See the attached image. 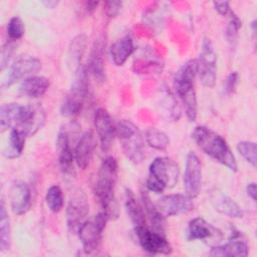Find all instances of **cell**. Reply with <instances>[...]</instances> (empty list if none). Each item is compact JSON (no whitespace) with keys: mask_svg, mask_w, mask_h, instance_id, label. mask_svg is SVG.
<instances>
[{"mask_svg":"<svg viewBox=\"0 0 257 257\" xmlns=\"http://www.w3.org/2000/svg\"><path fill=\"white\" fill-rule=\"evenodd\" d=\"M192 138L207 156L230 171L237 172L235 156L222 136L205 125H198L193 130Z\"/></svg>","mask_w":257,"mask_h":257,"instance_id":"cell-1","label":"cell"},{"mask_svg":"<svg viewBox=\"0 0 257 257\" xmlns=\"http://www.w3.org/2000/svg\"><path fill=\"white\" fill-rule=\"evenodd\" d=\"M117 168V162L113 157L104 158L99 167L94 186V194L102 211L107 214L109 219L117 217V206L114 197Z\"/></svg>","mask_w":257,"mask_h":257,"instance_id":"cell-2","label":"cell"},{"mask_svg":"<svg viewBox=\"0 0 257 257\" xmlns=\"http://www.w3.org/2000/svg\"><path fill=\"white\" fill-rule=\"evenodd\" d=\"M197 75V59L185 62L174 77V87L181 99L186 115L190 121H195L198 114V101L195 90V77Z\"/></svg>","mask_w":257,"mask_h":257,"instance_id":"cell-3","label":"cell"},{"mask_svg":"<svg viewBox=\"0 0 257 257\" xmlns=\"http://www.w3.org/2000/svg\"><path fill=\"white\" fill-rule=\"evenodd\" d=\"M180 170L177 163L168 157L156 158L149 168L147 188L154 193H163L178 183Z\"/></svg>","mask_w":257,"mask_h":257,"instance_id":"cell-4","label":"cell"},{"mask_svg":"<svg viewBox=\"0 0 257 257\" xmlns=\"http://www.w3.org/2000/svg\"><path fill=\"white\" fill-rule=\"evenodd\" d=\"M115 136L126 158L134 164H141L146 153L144 139L139 127L131 120L121 119L115 124Z\"/></svg>","mask_w":257,"mask_h":257,"instance_id":"cell-5","label":"cell"},{"mask_svg":"<svg viewBox=\"0 0 257 257\" xmlns=\"http://www.w3.org/2000/svg\"><path fill=\"white\" fill-rule=\"evenodd\" d=\"M109 217L103 211L99 212L92 219L84 221L79 227L77 233L84 253L91 254L95 252L101 242L102 232Z\"/></svg>","mask_w":257,"mask_h":257,"instance_id":"cell-6","label":"cell"},{"mask_svg":"<svg viewBox=\"0 0 257 257\" xmlns=\"http://www.w3.org/2000/svg\"><path fill=\"white\" fill-rule=\"evenodd\" d=\"M197 74L201 83L209 88L215 86L217 78V55L209 38H204L197 59Z\"/></svg>","mask_w":257,"mask_h":257,"instance_id":"cell-7","label":"cell"},{"mask_svg":"<svg viewBox=\"0 0 257 257\" xmlns=\"http://www.w3.org/2000/svg\"><path fill=\"white\" fill-rule=\"evenodd\" d=\"M88 212L89 204L85 193L80 189L74 190L69 197L66 208V224L68 230L72 233H77Z\"/></svg>","mask_w":257,"mask_h":257,"instance_id":"cell-8","label":"cell"},{"mask_svg":"<svg viewBox=\"0 0 257 257\" xmlns=\"http://www.w3.org/2000/svg\"><path fill=\"white\" fill-rule=\"evenodd\" d=\"M138 242L142 249L153 255L171 254L173 248L163 233L149 229L147 226L135 228Z\"/></svg>","mask_w":257,"mask_h":257,"instance_id":"cell-9","label":"cell"},{"mask_svg":"<svg viewBox=\"0 0 257 257\" xmlns=\"http://www.w3.org/2000/svg\"><path fill=\"white\" fill-rule=\"evenodd\" d=\"M41 68V62L38 58L31 55H21L11 64L6 76L2 81V88H7L22 78L31 76Z\"/></svg>","mask_w":257,"mask_h":257,"instance_id":"cell-10","label":"cell"},{"mask_svg":"<svg viewBox=\"0 0 257 257\" xmlns=\"http://www.w3.org/2000/svg\"><path fill=\"white\" fill-rule=\"evenodd\" d=\"M46 114L39 103L22 105L21 113L16 127L20 128L27 137L34 136L45 123Z\"/></svg>","mask_w":257,"mask_h":257,"instance_id":"cell-11","label":"cell"},{"mask_svg":"<svg viewBox=\"0 0 257 257\" xmlns=\"http://www.w3.org/2000/svg\"><path fill=\"white\" fill-rule=\"evenodd\" d=\"M202 187V165L198 156L190 152L186 158L184 172V189L191 199L196 198Z\"/></svg>","mask_w":257,"mask_h":257,"instance_id":"cell-12","label":"cell"},{"mask_svg":"<svg viewBox=\"0 0 257 257\" xmlns=\"http://www.w3.org/2000/svg\"><path fill=\"white\" fill-rule=\"evenodd\" d=\"M156 207L163 217H172L189 213L194 205L192 199L187 195L169 194L161 197L156 203Z\"/></svg>","mask_w":257,"mask_h":257,"instance_id":"cell-13","label":"cell"},{"mask_svg":"<svg viewBox=\"0 0 257 257\" xmlns=\"http://www.w3.org/2000/svg\"><path fill=\"white\" fill-rule=\"evenodd\" d=\"M93 121L101 150L103 152H107L110 149L115 137V124L113 123L108 111L102 107H99L94 111Z\"/></svg>","mask_w":257,"mask_h":257,"instance_id":"cell-14","label":"cell"},{"mask_svg":"<svg viewBox=\"0 0 257 257\" xmlns=\"http://www.w3.org/2000/svg\"><path fill=\"white\" fill-rule=\"evenodd\" d=\"M187 239L190 241L212 240L219 242L222 239V232L202 217H197L188 224Z\"/></svg>","mask_w":257,"mask_h":257,"instance_id":"cell-15","label":"cell"},{"mask_svg":"<svg viewBox=\"0 0 257 257\" xmlns=\"http://www.w3.org/2000/svg\"><path fill=\"white\" fill-rule=\"evenodd\" d=\"M9 201L11 210L15 215L25 214L31 207L30 187L25 182H15L9 191Z\"/></svg>","mask_w":257,"mask_h":257,"instance_id":"cell-16","label":"cell"},{"mask_svg":"<svg viewBox=\"0 0 257 257\" xmlns=\"http://www.w3.org/2000/svg\"><path fill=\"white\" fill-rule=\"evenodd\" d=\"M56 153L58 159V165L63 175L71 176L74 174L73 160L74 153L71 150L68 133L65 128H61L58 132L56 139Z\"/></svg>","mask_w":257,"mask_h":257,"instance_id":"cell-17","label":"cell"},{"mask_svg":"<svg viewBox=\"0 0 257 257\" xmlns=\"http://www.w3.org/2000/svg\"><path fill=\"white\" fill-rule=\"evenodd\" d=\"M104 56H105V41L102 37L97 38L91 48L88 71L94 76L97 81H105V69H104Z\"/></svg>","mask_w":257,"mask_h":257,"instance_id":"cell-18","label":"cell"},{"mask_svg":"<svg viewBox=\"0 0 257 257\" xmlns=\"http://www.w3.org/2000/svg\"><path fill=\"white\" fill-rule=\"evenodd\" d=\"M94 147L95 141L93 134L90 131L83 133L74 150V161L79 169L85 170L89 166L93 157Z\"/></svg>","mask_w":257,"mask_h":257,"instance_id":"cell-19","label":"cell"},{"mask_svg":"<svg viewBox=\"0 0 257 257\" xmlns=\"http://www.w3.org/2000/svg\"><path fill=\"white\" fill-rule=\"evenodd\" d=\"M210 201L215 210L224 216L235 219L243 217L240 206L232 198L218 190L211 192Z\"/></svg>","mask_w":257,"mask_h":257,"instance_id":"cell-20","label":"cell"},{"mask_svg":"<svg viewBox=\"0 0 257 257\" xmlns=\"http://www.w3.org/2000/svg\"><path fill=\"white\" fill-rule=\"evenodd\" d=\"M249 253L248 245L245 241L238 238V236L232 237L227 243L223 245L213 246L210 255L212 256H228V257H245Z\"/></svg>","mask_w":257,"mask_h":257,"instance_id":"cell-21","label":"cell"},{"mask_svg":"<svg viewBox=\"0 0 257 257\" xmlns=\"http://www.w3.org/2000/svg\"><path fill=\"white\" fill-rule=\"evenodd\" d=\"M50 85L49 79L44 76L31 75L22 80L19 86V93L31 98L42 96Z\"/></svg>","mask_w":257,"mask_h":257,"instance_id":"cell-22","label":"cell"},{"mask_svg":"<svg viewBox=\"0 0 257 257\" xmlns=\"http://www.w3.org/2000/svg\"><path fill=\"white\" fill-rule=\"evenodd\" d=\"M134 51V40L130 35H124L117 39L111 44L109 49L111 60L116 66L123 65Z\"/></svg>","mask_w":257,"mask_h":257,"instance_id":"cell-23","label":"cell"},{"mask_svg":"<svg viewBox=\"0 0 257 257\" xmlns=\"http://www.w3.org/2000/svg\"><path fill=\"white\" fill-rule=\"evenodd\" d=\"M124 207L126 214L134 224L135 228L146 226L145 210L138 202L135 194L130 189H125L124 192Z\"/></svg>","mask_w":257,"mask_h":257,"instance_id":"cell-24","label":"cell"},{"mask_svg":"<svg viewBox=\"0 0 257 257\" xmlns=\"http://www.w3.org/2000/svg\"><path fill=\"white\" fill-rule=\"evenodd\" d=\"M26 138L27 136L20 128L13 126L9 133L8 143L3 150V156L10 160L18 158L23 152Z\"/></svg>","mask_w":257,"mask_h":257,"instance_id":"cell-25","label":"cell"},{"mask_svg":"<svg viewBox=\"0 0 257 257\" xmlns=\"http://www.w3.org/2000/svg\"><path fill=\"white\" fill-rule=\"evenodd\" d=\"M159 105L163 110V113L171 121H176L181 116L180 105L173 93L167 88L162 87L159 95Z\"/></svg>","mask_w":257,"mask_h":257,"instance_id":"cell-26","label":"cell"},{"mask_svg":"<svg viewBox=\"0 0 257 257\" xmlns=\"http://www.w3.org/2000/svg\"><path fill=\"white\" fill-rule=\"evenodd\" d=\"M22 105L18 103H4L0 107V132L8 131L13 124H17Z\"/></svg>","mask_w":257,"mask_h":257,"instance_id":"cell-27","label":"cell"},{"mask_svg":"<svg viewBox=\"0 0 257 257\" xmlns=\"http://www.w3.org/2000/svg\"><path fill=\"white\" fill-rule=\"evenodd\" d=\"M142 201H143V208L149 217L152 226L154 227V230L160 233L164 234L165 230V217L159 212V210L156 207V204H154L148 195L147 192L142 191Z\"/></svg>","mask_w":257,"mask_h":257,"instance_id":"cell-28","label":"cell"},{"mask_svg":"<svg viewBox=\"0 0 257 257\" xmlns=\"http://www.w3.org/2000/svg\"><path fill=\"white\" fill-rule=\"evenodd\" d=\"M86 46V36L85 34L76 35L70 42L68 49V65L73 68V71L80 66V61L84 53Z\"/></svg>","mask_w":257,"mask_h":257,"instance_id":"cell-29","label":"cell"},{"mask_svg":"<svg viewBox=\"0 0 257 257\" xmlns=\"http://www.w3.org/2000/svg\"><path fill=\"white\" fill-rule=\"evenodd\" d=\"M11 244V230L10 221L6 212L4 201H1L0 205V250L5 252L9 250Z\"/></svg>","mask_w":257,"mask_h":257,"instance_id":"cell-30","label":"cell"},{"mask_svg":"<svg viewBox=\"0 0 257 257\" xmlns=\"http://www.w3.org/2000/svg\"><path fill=\"white\" fill-rule=\"evenodd\" d=\"M145 140L151 148L158 151H165L170 144L168 136L163 131L156 127H150L146 131Z\"/></svg>","mask_w":257,"mask_h":257,"instance_id":"cell-31","label":"cell"},{"mask_svg":"<svg viewBox=\"0 0 257 257\" xmlns=\"http://www.w3.org/2000/svg\"><path fill=\"white\" fill-rule=\"evenodd\" d=\"M84 99L70 94L69 92L64 97L60 105V113L65 117H74L76 116L82 108Z\"/></svg>","mask_w":257,"mask_h":257,"instance_id":"cell-32","label":"cell"},{"mask_svg":"<svg viewBox=\"0 0 257 257\" xmlns=\"http://www.w3.org/2000/svg\"><path fill=\"white\" fill-rule=\"evenodd\" d=\"M45 202L48 209L53 213H58L61 211L64 201H63V194L59 186L53 185L49 187L46 191L45 195Z\"/></svg>","mask_w":257,"mask_h":257,"instance_id":"cell-33","label":"cell"},{"mask_svg":"<svg viewBox=\"0 0 257 257\" xmlns=\"http://www.w3.org/2000/svg\"><path fill=\"white\" fill-rule=\"evenodd\" d=\"M237 150L244 160L249 163L253 168L257 165V148L254 142L242 141L237 144Z\"/></svg>","mask_w":257,"mask_h":257,"instance_id":"cell-34","label":"cell"},{"mask_svg":"<svg viewBox=\"0 0 257 257\" xmlns=\"http://www.w3.org/2000/svg\"><path fill=\"white\" fill-rule=\"evenodd\" d=\"M229 17H230V20L225 29V37H226V40L228 41V43H230L232 46H234L237 42L238 31L241 28L242 23L235 13H233Z\"/></svg>","mask_w":257,"mask_h":257,"instance_id":"cell-35","label":"cell"},{"mask_svg":"<svg viewBox=\"0 0 257 257\" xmlns=\"http://www.w3.org/2000/svg\"><path fill=\"white\" fill-rule=\"evenodd\" d=\"M24 23L22 19L18 16H14L10 18L7 24V35L10 41H15L20 39L24 35Z\"/></svg>","mask_w":257,"mask_h":257,"instance_id":"cell-36","label":"cell"},{"mask_svg":"<svg viewBox=\"0 0 257 257\" xmlns=\"http://www.w3.org/2000/svg\"><path fill=\"white\" fill-rule=\"evenodd\" d=\"M14 49H15V44L13 43V41H9L3 45L1 50V60H0L1 70H4L5 67L8 65L14 53Z\"/></svg>","mask_w":257,"mask_h":257,"instance_id":"cell-37","label":"cell"},{"mask_svg":"<svg viewBox=\"0 0 257 257\" xmlns=\"http://www.w3.org/2000/svg\"><path fill=\"white\" fill-rule=\"evenodd\" d=\"M238 83H239V74L236 71L231 72L227 76L224 83V91L226 92V94H232L236 90Z\"/></svg>","mask_w":257,"mask_h":257,"instance_id":"cell-38","label":"cell"},{"mask_svg":"<svg viewBox=\"0 0 257 257\" xmlns=\"http://www.w3.org/2000/svg\"><path fill=\"white\" fill-rule=\"evenodd\" d=\"M122 7L121 1H107L104 3V13L107 17H115Z\"/></svg>","mask_w":257,"mask_h":257,"instance_id":"cell-39","label":"cell"},{"mask_svg":"<svg viewBox=\"0 0 257 257\" xmlns=\"http://www.w3.org/2000/svg\"><path fill=\"white\" fill-rule=\"evenodd\" d=\"M213 5H214L215 10L222 16H230L234 13L230 7V3L227 1H223V2L215 1V2H213Z\"/></svg>","mask_w":257,"mask_h":257,"instance_id":"cell-40","label":"cell"},{"mask_svg":"<svg viewBox=\"0 0 257 257\" xmlns=\"http://www.w3.org/2000/svg\"><path fill=\"white\" fill-rule=\"evenodd\" d=\"M246 192L247 195L249 196V198H251L254 202L256 201V184L255 183H249L246 187Z\"/></svg>","mask_w":257,"mask_h":257,"instance_id":"cell-41","label":"cell"},{"mask_svg":"<svg viewBox=\"0 0 257 257\" xmlns=\"http://www.w3.org/2000/svg\"><path fill=\"white\" fill-rule=\"evenodd\" d=\"M98 5V2L96 1H89V2H85V9L88 13H91L94 11V9L96 8V6Z\"/></svg>","mask_w":257,"mask_h":257,"instance_id":"cell-42","label":"cell"},{"mask_svg":"<svg viewBox=\"0 0 257 257\" xmlns=\"http://www.w3.org/2000/svg\"><path fill=\"white\" fill-rule=\"evenodd\" d=\"M58 1H42V4L45 5L46 8H50V9H53L55 8L57 5H58Z\"/></svg>","mask_w":257,"mask_h":257,"instance_id":"cell-43","label":"cell"}]
</instances>
